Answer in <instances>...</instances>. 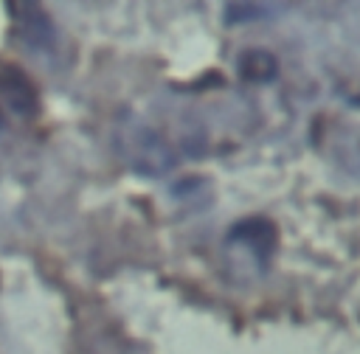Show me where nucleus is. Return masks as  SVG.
Instances as JSON below:
<instances>
[{
  "label": "nucleus",
  "mask_w": 360,
  "mask_h": 354,
  "mask_svg": "<svg viewBox=\"0 0 360 354\" xmlns=\"http://www.w3.org/2000/svg\"><path fill=\"white\" fill-rule=\"evenodd\" d=\"M11 17L17 22V31H20V39L31 48V51H51L53 48V25L48 20V14L34 6V3H22V6H11Z\"/></svg>",
  "instance_id": "3"
},
{
  "label": "nucleus",
  "mask_w": 360,
  "mask_h": 354,
  "mask_svg": "<svg viewBox=\"0 0 360 354\" xmlns=\"http://www.w3.org/2000/svg\"><path fill=\"white\" fill-rule=\"evenodd\" d=\"M174 163V155L169 152V146L152 135V132H138L135 138V146H132V166L138 171H146V174H163L169 171Z\"/></svg>",
  "instance_id": "4"
},
{
  "label": "nucleus",
  "mask_w": 360,
  "mask_h": 354,
  "mask_svg": "<svg viewBox=\"0 0 360 354\" xmlns=\"http://www.w3.org/2000/svg\"><path fill=\"white\" fill-rule=\"evenodd\" d=\"M228 242L231 244H245L256 261L262 267H267V258L273 256L276 250V225L264 216H248V219H239L231 230H228Z\"/></svg>",
  "instance_id": "1"
},
{
  "label": "nucleus",
  "mask_w": 360,
  "mask_h": 354,
  "mask_svg": "<svg viewBox=\"0 0 360 354\" xmlns=\"http://www.w3.org/2000/svg\"><path fill=\"white\" fill-rule=\"evenodd\" d=\"M262 6H248V3H228L225 6V22H242V20H256V17H262V11H259Z\"/></svg>",
  "instance_id": "6"
},
{
  "label": "nucleus",
  "mask_w": 360,
  "mask_h": 354,
  "mask_svg": "<svg viewBox=\"0 0 360 354\" xmlns=\"http://www.w3.org/2000/svg\"><path fill=\"white\" fill-rule=\"evenodd\" d=\"M0 98L3 104L20 115V118H34L37 110H39V101H37V90L34 84L28 81V76L14 67V65H0Z\"/></svg>",
  "instance_id": "2"
},
{
  "label": "nucleus",
  "mask_w": 360,
  "mask_h": 354,
  "mask_svg": "<svg viewBox=\"0 0 360 354\" xmlns=\"http://www.w3.org/2000/svg\"><path fill=\"white\" fill-rule=\"evenodd\" d=\"M236 70L245 81H273L278 76V62L270 51H262V48H250L239 56L236 62Z\"/></svg>",
  "instance_id": "5"
}]
</instances>
